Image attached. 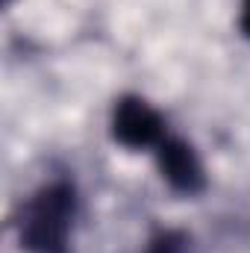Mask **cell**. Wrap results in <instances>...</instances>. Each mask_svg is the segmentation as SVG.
I'll return each instance as SVG.
<instances>
[{
    "instance_id": "cell-1",
    "label": "cell",
    "mask_w": 250,
    "mask_h": 253,
    "mask_svg": "<svg viewBox=\"0 0 250 253\" xmlns=\"http://www.w3.org/2000/svg\"><path fill=\"white\" fill-rule=\"evenodd\" d=\"M80 194L71 180H50L18 209V242L27 253H71Z\"/></svg>"
},
{
    "instance_id": "cell-2",
    "label": "cell",
    "mask_w": 250,
    "mask_h": 253,
    "mask_svg": "<svg viewBox=\"0 0 250 253\" xmlns=\"http://www.w3.org/2000/svg\"><path fill=\"white\" fill-rule=\"evenodd\" d=\"M112 135L129 150L156 147L165 138V121L144 97L126 94L112 109Z\"/></svg>"
},
{
    "instance_id": "cell-3",
    "label": "cell",
    "mask_w": 250,
    "mask_h": 253,
    "mask_svg": "<svg viewBox=\"0 0 250 253\" xmlns=\"http://www.w3.org/2000/svg\"><path fill=\"white\" fill-rule=\"evenodd\" d=\"M156 165H159L162 180L180 194H200L206 189L203 162L194 153V147L183 138L165 135L156 144Z\"/></svg>"
},
{
    "instance_id": "cell-4",
    "label": "cell",
    "mask_w": 250,
    "mask_h": 253,
    "mask_svg": "<svg viewBox=\"0 0 250 253\" xmlns=\"http://www.w3.org/2000/svg\"><path fill=\"white\" fill-rule=\"evenodd\" d=\"M144 253H197V251H194V242H191L188 233H183V230H162V233H156L147 242Z\"/></svg>"
},
{
    "instance_id": "cell-5",
    "label": "cell",
    "mask_w": 250,
    "mask_h": 253,
    "mask_svg": "<svg viewBox=\"0 0 250 253\" xmlns=\"http://www.w3.org/2000/svg\"><path fill=\"white\" fill-rule=\"evenodd\" d=\"M239 27H242V33L250 39V0H242V18H239Z\"/></svg>"
}]
</instances>
